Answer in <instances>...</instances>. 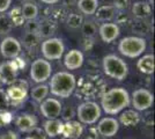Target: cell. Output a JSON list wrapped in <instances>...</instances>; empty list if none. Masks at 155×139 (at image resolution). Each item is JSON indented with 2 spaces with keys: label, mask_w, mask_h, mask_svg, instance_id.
I'll return each mask as SVG.
<instances>
[{
  "label": "cell",
  "mask_w": 155,
  "mask_h": 139,
  "mask_svg": "<svg viewBox=\"0 0 155 139\" xmlns=\"http://www.w3.org/2000/svg\"><path fill=\"white\" fill-rule=\"evenodd\" d=\"M28 84L25 80H16L7 88L6 94L9 99V106H19L25 102L28 96Z\"/></svg>",
  "instance_id": "ba28073f"
},
{
  "label": "cell",
  "mask_w": 155,
  "mask_h": 139,
  "mask_svg": "<svg viewBox=\"0 0 155 139\" xmlns=\"http://www.w3.org/2000/svg\"><path fill=\"white\" fill-rule=\"evenodd\" d=\"M64 122L59 118L54 119H48L43 124V131L45 132L48 137L54 138L58 134H61V129H63Z\"/></svg>",
  "instance_id": "ac0fdd59"
},
{
  "label": "cell",
  "mask_w": 155,
  "mask_h": 139,
  "mask_svg": "<svg viewBox=\"0 0 155 139\" xmlns=\"http://www.w3.org/2000/svg\"><path fill=\"white\" fill-rule=\"evenodd\" d=\"M39 110L42 115L48 119H54L58 118L60 116V114L63 113V106L60 103V101H58L54 98H48V99L43 100L41 102L39 106Z\"/></svg>",
  "instance_id": "30bf717a"
},
{
  "label": "cell",
  "mask_w": 155,
  "mask_h": 139,
  "mask_svg": "<svg viewBox=\"0 0 155 139\" xmlns=\"http://www.w3.org/2000/svg\"><path fill=\"white\" fill-rule=\"evenodd\" d=\"M115 13H116V8L114 6H110V5H104V6L98 7L95 12V15H96L97 20L100 21H110L114 16H115Z\"/></svg>",
  "instance_id": "7402d4cb"
},
{
  "label": "cell",
  "mask_w": 155,
  "mask_h": 139,
  "mask_svg": "<svg viewBox=\"0 0 155 139\" xmlns=\"http://www.w3.org/2000/svg\"><path fill=\"white\" fill-rule=\"evenodd\" d=\"M13 27V23H12L11 19L8 18V15H5V14L0 15V35L11 33Z\"/></svg>",
  "instance_id": "4316f807"
},
{
  "label": "cell",
  "mask_w": 155,
  "mask_h": 139,
  "mask_svg": "<svg viewBox=\"0 0 155 139\" xmlns=\"http://www.w3.org/2000/svg\"><path fill=\"white\" fill-rule=\"evenodd\" d=\"M98 34H100V36L104 43H111L119 36L120 30H119L118 25H116V23L104 22L98 28Z\"/></svg>",
  "instance_id": "5bb4252c"
},
{
  "label": "cell",
  "mask_w": 155,
  "mask_h": 139,
  "mask_svg": "<svg viewBox=\"0 0 155 139\" xmlns=\"http://www.w3.org/2000/svg\"><path fill=\"white\" fill-rule=\"evenodd\" d=\"M19 66L16 61H4L0 64V82L11 86L16 81Z\"/></svg>",
  "instance_id": "8fae6325"
},
{
  "label": "cell",
  "mask_w": 155,
  "mask_h": 139,
  "mask_svg": "<svg viewBox=\"0 0 155 139\" xmlns=\"http://www.w3.org/2000/svg\"><path fill=\"white\" fill-rule=\"evenodd\" d=\"M22 42L27 48H34L39 43V34L26 33L22 36Z\"/></svg>",
  "instance_id": "484cf974"
},
{
  "label": "cell",
  "mask_w": 155,
  "mask_h": 139,
  "mask_svg": "<svg viewBox=\"0 0 155 139\" xmlns=\"http://www.w3.org/2000/svg\"><path fill=\"white\" fill-rule=\"evenodd\" d=\"M64 64L67 70H78L84 64V55L78 49H72L65 55Z\"/></svg>",
  "instance_id": "2e32d148"
},
{
  "label": "cell",
  "mask_w": 155,
  "mask_h": 139,
  "mask_svg": "<svg viewBox=\"0 0 155 139\" xmlns=\"http://www.w3.org/2000/svg\"><path fill=\"white\" fill-rule=\"evenodd\" d=\"M65 46L63 41L57 37L46 38L44 42H42L41 51L46 60H58L64 55Z\"/></svg>",
  "instance_id": "8992f818"
},
{
  "label": "cell",
  "mask_w": 155,
  "mask_h": 139,
  "mask_svg": "<svg viewBox=\"0 0 155 139\" xmlns=\"http://www.w3.org/2000/svg\"><path fill=\"white\" fill-rule=\"evenodd\" d=\"M25 139H30V138H29V137H26V138H25Z\"/></svg>",
  "instance_id": "ab89813d"
},
{
  "label": "cell",
  "mask_w": 155,
  "mask_h": 139,
  "mask_svg": "<svg viewBox=\"0 0 155 139\" xmlns=\"http://www.w3.org/2000/svg\"><path fill=\"white\" fill-rule=\"evenodd\" d=\"M132 12L136 15L137 18L139 19H143V18H147L149 16V14L152 12V8L148 5V2H143V1H139L136 2L133 6H132Z\"/></svg>",
  "instance_id": "cb8c5ba5"
},
{
  "label": "cell",
  "mask_w": 155,
  "mask_h": 139,
  "mask_svg": "<svg viewBox=\"0 0 155 139\" xmlns=\"http://www.w3.org/2000/svg\"><path fill=\"white\" fill-rule=\"evenodd\" d=\"M49 86L45 85V84H39L37 85L36 87H34L31 89V93H30V95H31V98L36 102H42L43 100L46 99V96H48V94H49Z\"/></svg>",
  "instance_id": "d4e9b609"
},
{
  "label": "cell",
  "mask_w": 155,
  "mask_h": 139,
  "mask_svg": "<svg viewBox=\"0 0 155 139\" xmlns=\"http://www.w3.org/2000/svg\"><path fill=\"white\" fill-rule=\"evenodd\" d=\"M39 30V23L35 22V21H28V23L26 25V33H35L38 34Z\"/></svg>",
  "instance_id": "e575fe53"
},
{
  "label": "cell",
  "mask_w": 155,
  "mask_h": 139,
  "mask_svg": "<svg viewBox=\"0 0 155 139\" xmlns=\"http://www.w3.org/2000/svg\"><path fill=\"white\" fill-rule=\"evenodd\" d=\"M54 30V26L52 25V22H44V23H39V30L38 33H41L43 36H45L48 34H52V31Z\"/></svg>",
  "instance_id": "1f68e13d"
},
{
  "label": "cell",
  "mask_w": 155,
  "mask_h": 139,
  "mask_svg": "<svg viewBox=\"0 0 155 139\" xmlns=\"http://www.w3.org/2000/svg\"><path fill=\"white\" fill-rule=\"evenodd\" d=\"M12 4V0H0V13L6 12Z\"/></svg>",
  "instance_id": "d590c367"
},
{
  "label": "cell",
  "mask_w": 155,
  "mask_h": 139,
  "mask_svg": "<svg viewBox=\"0 0 155 139\" xmlns=\"http://www.w3.org/2000/svg\"><path fill=\"white\" fill-rule=\"evenodd\" d=\"M119 130V122L114 117H104L97 123V131L103 137H114Z\"/></svg>",
  "instance_id": "4fadbf2b"
},
{
  "label": "cell",
  "mask_w": 155,
  "mask_h": 139,
  "mask_svg": "<svg viewBox=\"0 0 155 139\" xmlns=\"http://www.w3.org/2000/svg\"><path fill=\"white\" fill-rule=\"evenodd\" d=\"M9 107V99L7 96L6 91L0 88V110H6Z\"/></svg>",
  "instance_id": "d6a6232c"
},
{
  "label": "cell",
  "mask_w": 155,
  "mask_h": 139,
  "mask_svg": "<svg viewBox=\"0 0 155 139\" xmlns=\"http://www.w3.org/2000/svg\"><path fill=\"white\" fill-rule=\"evenodd\" d=\"M131 104L129 92L123 87H115L102 95L101 107L108 115H117Z\"/></svg>",
  "instance_id": "6da1fadb"
},
{
  "label": "cell",
  "mask_w": 155,
  "mask_h": 139,
  "mask_svg": "<svg viewBox=\"0 0 155 139\" xmlns=\"http://www.w3.org/2000/svg\"><path fill=\"white\" fill-rule=\"evenodd\" d=\"M129 0H115V8H119V9H124L127 7Z\"/></svg>",
  "instance_id": "8d00e7d4"
},
{
  "label": "cell",
  "mask_w": 155,
  "mask_h": 139,
  "mask_svg": "<svg viewBox=\"0 0 155 139\" xmlns=\"http://www.w3.org/2000/svg\"><path fill=\"white\" fill-rule=\"evenodd\" d=\"M84 132V126L79 121H66L63 124L61 134L67 139H79Z\"/></svg>",
  "instance_id": "9a60e30c"
},
{
  "label": "cell",
  "mask_w": 155,
  "mask_h": 139,
  "mask_svg": "<svg viewBox=\"0 0 155 139\" xmlns=\"http://www.w3.org/2000/svg\"><path fill=\"white\" fill-rule=\"evenodd\" d=\"M15 124L22 132H29L37 126V118L31 114H22L15 119Z\"/></svg>",
  "instance_id": "e0dca14e"
},
{
  "label": "cell",
  "mask_w": 155,
  "mask_h": 139,
  "mask_svg": "<svg viewBox=\"0 0 155 139\" xmlns=\"http://www.w3.org/2000/svg\"><path fill=\"white\" fill-rule=\"evenodd\" d=\"M21 13H22V16L25 20L32 21L38 15V8L34 2H26L21 7Z\"/></svg>",
  "instance_id": "603a6c76"
},
{
  "label": "cell",
  "mask_w": 155,
  "mask_h": 139,
  "mask_svg": "<svg viewBox=\"0 0 155 139\" xmlns=\"http://www.w3.org/2000/svg\"><path fill=\"white\" fill-rule=\"evenodd\" d=\"M101 113V107L96 102L87 101L78 107L77 117L81 124H94L100 119Z\"/></svg>",
  "instance_id": "5b68a950"
},
{
  "label": "cell",
  "mask_w": 155,
  "mask_h": 139,
  "mask_svg": "<svg viewBox=\"0 0 155 139\" xmlns=\"http://www.w3.org/2000/svg\"><path fill=\"white\" fill-rule=\"evenodd\" d=\"M0 52L5 58L8 59L18 58V56L21 52V43L12 36L5 37L0 44Z\"/></svg>",
  "instance_id": "7c38bea8"
},
{
  "label": "cell",
  "mask_w": 155,
  "mask_h": 139,
  "mask_svg": "<svg viewBox=\"0 0 155 139\" xmlns=\"http://www.w3.org/2000/svg\"><path fill=\"white\" fill-rule=\"evenodd\" d=\"M119 122L124 126H136L140 122V115L136 110H125L120 114Z\"/></svg>",
  "instance_id": "ffe728a7"
},
{
  "label": "cell",
  "mask_w": 155,
  "mask_h": 139,
  "mask_svg": "<svg viewBox=\"0 0 155 139\" xmlns=\"http://www.w3.org/2000/svg\"><path fill=\"white\" fill-rule=\"evenodd\" d=\"M29 138L30 139H46V134L45 132L43 131V129H41L38 126L34 127L31 131H29Z\"/></svg>",
  "instance_id": "4dcf8cb0"
},
{
  "label": "cell",
  "mask_w": 155,
  "mask_h": 139,
  "mask_svg": "<svg viewBox=\"0 0 155 139\" xmlns=\"http://www.w3.org/2000/svg\"><path fill=\"white\" fill-rule=\"evenodd\" d=\"M8 18L11 19L13 26H22L25 23V19H23L22 13H21V8H19V7L12 9L9 15H8Z\"/></svg>",
  "instance_id": "83f0119b"
},
{
  "label": "cell",
  "mask_w": 155,
  "mask_h": 139,
  "mask_svg": "<svg viewBox=\"0 0 155 139\" xmlns=\"http://www.w3.org/2000/svg\"><path fill=\"white\" fill-rule=\"evenodd\" d=\"M42 2H44V4H48V5H52V4H56V2H58L59 0H41Z\"/></svg>",
  "instance_id": "f35d334b"
},
{
  "label": "cell",
  "mask_w": 155,
  "mask_h": 139,
  "mask_svg": "<svg viewBox=\"0 0 155 139\" xmlns=\"http://www.w3.org/2000/svg\"><path fill=\"white\" fill-rule=\"evenodd\" d=\"M0 139H18V134L14 132V131H12V130H9V131L4 133L0 137Z\"/></svg>",
  "instance_id": "74e56055"
},
{
  "label": "cell",
  "mask_w": 155,
  "mask_h": 139,
  "mask_svg": "<svg viewBox=\"0 0 155 139\" xmlns=\"http://www.w3.org/2000/svg\"><path fill=\"white\" fill-rule=\"evenodd\" d=\"M81 27H82V33L87 37H93L96 34V26L93 21H84L82 22Z\"/></svg>",
  "instance_id": "f1b7e54d"
},
{
  "label": "cell",
  "mask_w": 155,
  "mask_h": 139,
  "mask_svg": "<svg viewBox=\"0 0 155 139\" xmlns=\"http://www.w3.org/2000/svg\"><path fill=\"white\" fill-rule=\"evenodd\" d=\"M52 72L51 63L44 58H37L34 60L30 67V77L37 84H43L50 79Z\"/></svg>",
  "instance_id": "52a82bcc"
},
{
  "label": "cell",
  "mask_w": 155,
  "mask_h": 139,
  "mask_svg": "<svg viewBox=\"0 0 155 139\" xmlns=\"http://www.w3.org/2000/svg\"><path fill=\"white\" fill-rule=\"evenodd\" d=\"M82 22H84V19H82V16L79 15V14H71V15L67 18V25L71 27V28H74V29L81 27Z\"/></svg>",
  "instance_id": "f546056e"
},
{
  "label": "cell",
  "mask_w": 155,
  "mask_h": 139,
  "mask_svg": "<svg viewBox=\"0 0 155 139\" xmlns=\"http://www.w3.org/2000/svg\"><path fill=\"white\" fill-rule=\"evenodd\" d=\"M12 122V114L6 110H0V127L9 124Z\"/></svg>",
  "instance_id": "836d02e7"
},
{
  "label": "cell",
  "mask_w": 155,
  "mask_h": 139,
  "mask_svg": "<svg viewBox=\"0 0 155 139\" xmlns=\"http://www.w3.org/2000/svg\"><path fill=\"white\" fill-rule=\"evenodd\" d=\"M137 67L141 73L145 74H153L154 72V55L148 53L142 56L137 61Z\"/></svg>",
  "instance_id": "d6986e66"
},
{
  "label": "cell",
  "mask_w": 155,
  "mask_h": 139,
  "mask_svg": "<svg viewBox=\"0 0 155 139\" xmlns=\"http://www.w3.org/2000/svg\"><path fill=\"white\" fill-rule=\"evenodd\" d=\"M77 86L75 77L70 72H58L53 74L50 80L49 91L54 96L67 99L70 98Z\"/></svg>",
  "instance_id": "7a4b0ae2"
},
{
  "label": "cell",
  "mask_w": 155,
  "mask_h": 139,
  "mask_svg": "<svg viewBox=\"0 0 155 139\" xmlns=\"http://www.w3.org/2000/svg\"><path fill=\"white\" fill-rule=\"evenodd\" d=\"M130 98H131V103L137 111L147 110L153 106V102H154L153 94L146 88L136 89L132 93V96H130Z\"/></svg>",
  "instance_id": "9c48e42d"
},
{
  "label": "cell",
  "mask_w": 155,
  "mask_h": 139,
  "mask_svg": "<svg viewBox=\"0 0 155 139\" xmlns=\"http://www.w3.org/2000/svg\"><path fill=\"white\" fill-rule=\"evenodd\" d=\"M146 40L138 36H126L120 40L118 44V50L125 57L137 58L141 56L146 50Z\"/></svg>",
  "instance_id": "277c9868"
},
{
  "label": "cell",
  "mask_w": 155,
  "mask_h": 139,
  "mask_svg": "<svg viewBox=\"0 0 155 139\" xmlns=\"http://www.w3.org/2000/svg\"><path fill=\"white\" fill-rule=\"evenodd\" d=\"M104 73L112 79L123 81L129 74L127 64L116 55H107L103 58Z\"/></svg>",
  "instance_id": "3957f363"
},
{
  "label": "cell",
  "mask_w": 155,
  "mask_h": 139,
  "mask_svg": "<svg viewBox=\"0 0 155 139\" xmlns=\"http://www.w3.org/2000/svg\"><path fill=\"white\" fill-rule=\"evenodd\" d=\"M78 8L86 15H93L98 8V0H79Z\"/></svg>",
  "instance_id": "44dd1931"
}]
</instances>
